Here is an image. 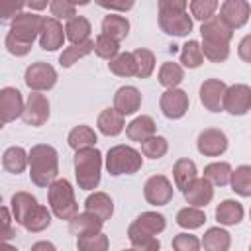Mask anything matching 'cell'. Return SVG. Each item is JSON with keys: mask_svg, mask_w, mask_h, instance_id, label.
<instances>
[{"mask_svg": "<svg viewBox=\"0 0 251 251\" xmlns=\"http://www.w3.org/2000/svg\"><path fill=\"white\" fill-rule=\"evenodd\" d=\"M251 16V4L247 0H226L220 4V18L231 29L243 27Z\"/></svg>", "mask_w": 251, "mask_h": 251, "instance_id": "8fae6325", "label": "cell"}, {"mask_svg": "<svg viewBox=\"0 0 251 251\" xmlns=\"http://www.w3.org/2000/svg\"><path fill=\"white\" fill-rule=\"evenodd\" d=\"M169 151V141L163 135H153L141 143V153L149 159H161Z\"/></svg>", "mask_w": 251, "mask_h": 251, "instance_id": "ee69618b", "label": "cell"}, {"mask_svg": "<svg viewBox=\"0 0 251 251\" xmlns=\"http://www.w3.org/2000/svg\"><path fill=\"white\" fill-rule=\"evenodd\" d=\"M22 226H24L27 231H31V233L43 231L45 227L51 226V212H49L45 206L37 204V206H33V210L27 214V218L24 220Z\"/></svg>", "mask_w": 251, "mask_h": 251, "instance_id": "e575fe53", "label": "cell"}, {"mask_svg": "<svg viewBox=\"0 0 251 251\" xmlns=\"http://www.w3.org/2000/svg\"><path fill=\"white\" fill-rule=\"evenodd\" d=\"M4 45H6V49H8V53H12V55H16V57H24V55H27L29 51H31V45H25V43H20V41H16L10 33L6 35V39H4Z\"/></svg>", "mask_w": 251, "mask_h": 251, "instance_id": "681fc988", "label": "cell"}, {"mask_svg": "<svg viewBox=\"0 0 251 251\" xmlns=\"http://www.w3.org/2000/svg\"><path fill=\"white\" fill-rule=\"evenodd\" d=\"M173 192H175V188H173L171 180L165 175H153V176H149L147 182H145V186H143V196L153 206H165V204H169L171 198H173Z\"/></svg>", "mask_w": 251, "mask_h": 251, "instance_id": "9c48e42d", "label": "cell"}, {"mask_svg": "<svg viewBox=\"0 0 251 251\" xmlns=\"http://www.w3.org/2000/svg\"><path fill=\"white\" fill-rule=\"evenodd\" d=\"M47 198H49L51 212L59 220L71 222L78 214V204H76V198H75V188H73V184L67 178H57L49 186Z\"/></svg>", "mask_w": 251, "mask_h": 251, "instance_id": "277c9868", "label": "cell"}, {"mask_svg": "<svg viewBox=\"0 0 251 251\" xmlns=\"http://www.w3.org/2000/svg\"><path fill=\"white\" fill-rule=\"evenodd\" d=\"M12 218L10 216V210L6 206H2V224H4V229H2V239L4 241H10L14 237V229H12Z\"/></svg>", "mask_w": 251, "mask_h": 251, "instance_id": "816d5d0a", "label": "cell"}, {"mask_svg": "<svg viewBox=\"0 0 251 251\" xmlns=\"http://www.w3.org/2000/svg\"><path fill=\"white\" fill-rule=\"evenodd\" d=\"M49 12H51V18L55 20L71 22L73 18H76V4L71 0H53L49 2Z\"/></svg>", "mask_w": 251, "mask_h": 251, "instance_id": "bcb514c9", "label": "cell"}, {"mask_svg": "<svg viewBox=\"0 0 251 251\" xmlns=\"http://www.w3.org/2000/svg\"><path fill=\"white\" fill-rule=\"evenodd\" d=\"M169 51H171V53H176V51H178V45H175V43L169 45Z\"/></svg>", "mask_w": 251, "mask_h": 251, "instance_id": "91938a15", "label": "cell"}, {"mask_svg": "<svg viewBox=\"0 0 251 251\" xmlns=\"http://www.w3.org/2000/svg\"><path fill=\"white\" fill-rule=\"evenodd\" d=\"M25 110L22 92L14 86H4L0 90V120L2 124H10L16 118H22Z\"/></svg>", "mask_w": 251, "mask_h": 251, "instance_id": "30bf717a", "label": "cell"}, {"mask_svg": "<svg viewBox=\"0 0 251 251\" xmlns=\"http://www.w3.org/2000/svg\"><path fill=\"white\" fill-rule=\"evenodd\" d=\"M231 165L226 161H216L204 167V178H208L214 186H226L231 180Z\"/></svg>", "mask_w": 251, "mask_h": 251, "instance_id": "1f68e13d", "label": "cell"}, {"mask_svg": "<svg viewBox=\"0 0 251 251\" xmlns=\"http://www.w3.org/2000/svg\"><path fill=\"white\" fill-rule=\"evenodd\" d=\"M184 78V71L178 63H163L161 69H159V82L171 90V88H176Z\"/></svg>", "mask_w": 251, "mask_h": 251, "instance_id": "f35d334b", "label": "cell"}, {"mask_svg": "<svg viewBox=\"0 0 251 251\" xmlns=\"http://www.w3.org/2000/svg\"><path fill=\"white\" fill-rule=\"evenodd\" d=\"M204 222H206V214L194 206H186V208L178 210V214H176V224L184 229H196V227L204 226Z\"/></svg>", "mask_w": 251, "mask_h": 251, "instance_id": "60d3db41", "label": "cell"}, {"mask_svg": "<svg viewBox=\"0 0 251 251\" xmlns=\"http://www.w3.org/2000/svg\"><path fill=\"white\" fill-rule=\"evenodd\" d=\"M108 69H110V73H114V75H118V76H135L137 67H135V57H133V53H129V51L120 53L118 57H114V59L108 63Z\"/></svg>", "mask_w": 251, "mask_h": 251, "instance_id": "8d00e7d4", "label": "cell"}, {"mask_svg": "<svg viewBox=\"0 0 251 251\" xmlns=\"http://www.w3.org/2000/svg\"><path fill=\"white\" fill-rule=\"evenodd\" d=\"M216 220L222 226H237L243 220V206L237 200H224L216 208Z\"/></svg>", "mask_w": 251, "mask_h": 251, "instance_id": "4316f807", "label": "cell"}, {"mask_svg": "<svg viewBox=\"0 0 251 251\" xmlns=\"http://www.w3.org/2000/svg\"><path fill=\"white\" fill-rule=\"evenodd\" d=\"M2 167L12 175L24 173L25 167H29V153H25V149L20 145L8 147L2 155Z\"/></svg>", "mask_w": 251, "mask_h": 251, "instance_id": "cb8c5ba5", "label": "cell"}, {"mask_svg": "<svg viewBox=\"0 0 251 251\" xmlns=\"http://www.w3.org/2000/svg\"><path fill=\"white\" fill-rule=\"evenodd\" d=\"M182 194H184V200H186L190 206H194V208H204V206H208V204L212 202V198H214V184H212L208 178L198 176Z\"/></svg>", "mask_w": 251, "mask_h": 251, "instance_id": "ac0fdd59", "label": "cell"}, {"mask_svg": "<svg viewBox=\"0 0 251 251\" xmlns=\"http://www.w3.org/2000/svg\"><path fill=\"white\" fill-rule=\"evenodd\" d=\"M196 147L204 157H220L227 149V137L218 127H208L200 131L196 139Z\"/></svg>", "mask_w": 251, "mask_h": 251, "instance_id": "5bb4252c", "label": "cell"}, {"mask_svg": "<svg viewBox=\"0 0 251 251\" xmlns=\"http://www.w3.org/2000/svg\"><path fill=\"white\" fill-rule=\"evenodd\" d=\"M202 241L192 233H178L173 237V249L175 251H200Z\"/></svg>", "mask_w": 251, "mask_h": 251, "instance_id": "7dc6e473", "label": "cell"}, {"mask_svg": "<svg viewBox=\"0 0 251 251\" xmlns=\"http://www.w3.org/2000/svg\"><path fill=\"white\" fill-rule=\"evenodd\" d=\"M249 218H251V210H249Z\"/></svg>", "mask_w": 251, "mask_h": 251, "instance_id": "6125c7cd", "label": "cell"}, {"mask_svg": "<svg viewBox=\"0 0 251 251\" xmlns=\"http://www.w3.org/2000/svg\"><path fill=\"white\" fill-rule=\"evenodd\" d=\"M59 175V153L53 145L37 143L29 149V178L35 186H51Z\"/></svg>", "mask_w": 251, "mask_h": 251, "instance_id": "6da1fadb", "label": "cell"}, {"mask_svg": "<svg viewBox=\"0 0 251 251\" xmlns=\"http://www.w3.org/2000/svg\"><path fill=\"white\" fill-rule=\"evenodd\" d=\"M104 222L98 220L94 214L90 212H80L76 214L71 222H69V229L71 233H75L76 237H86V235H96L102 231Z\"/></svg>", "mask_w": 251, "mask_h": 251, "instance_id": "ffe728a7", "label": "cell"}, {"mask_svg": "<svg viewBox=\"0 0 251 251\" xmlns=\"http://www.w3.org/2000/svg\"><path fill=\"white\" fill-rule=\"evenodd\" d=\"M25 6L29 10H43V8H47V2H27Z\"/></svg>", "mask_w": 251, "mask_h": 251, "instance_id": "6f0895ef", "label": "cell"}, {"mask_svg": "<svg viewBox=\"0 0 251 251\" xmlns=\"http://www.w3.org/2000/svg\"><path fill=\"white\" fill-rule=\"evenodd\" d=\"M65 39H67V33H65L63 24L59 20H55V18H45L43 27H41V33H39V45H41V49L55 51V49L63 47Z\"/></svg>", "mask_w": 251, "mask_h": 251, "instance_id": "e0dca14e", "label": "cell"}, {"mask_svg": "<svg viewBox=\"0 0 251 251\" xmlns=\"http://www.w3.org/2000/svg\"><path fill=\"white\" fill-rule=\"evenodd\" d=\"M98 4H100L102 8H108V10H122V12L133 8V2H131V0H127V2H98Z\"/></svg>", "mask_w": 251, "mask_h": 251, "instance_id": "11a10c76", "label": "cell"}, {"mask_svg": "<svg viewBox=\"0 0 251 251\" xmlns=\"http://www.w3.org/2000/svg\"><path fill=\"white\" fill-rule=\"evenodd\" d=\"M92 51H94V41H92V39H88V41H84V43L69 45V47L63 49V53H61V57H59V63H61V67L69 69V67H73L78 59L90 55Z\"/></svg>", "mask_w": 251, "mask_h": 251, "instance_id": "836d02e7", "label": "cell"}, {"mask_svg": "<svg viewBox=\"0 0 251 251\" xmlns=\"http://www.w3.org/2000/svg\"><path fill=\"white\" fill-rule=\"evenodd\" d=\"M24 8V2H10V4H4L2 6V10H0V16H2V22H6V20H14L18 14H22L20 10Z\"/></svg>", "mask_w": 251, "mask_h": 251, "instance_id": "f907efd6", "label": "cell"}, {"mask_svg": "<svg viewBox=\"0 0 251 251\" xmlns=\"http://www.w3.org/2000/svg\"><path fill=\"white\" fill-rule=\"evenodd\" d=\"M141 106V92L135 86H122L114 94V108L122 116L135 114Z\"/></svg>", "mask_w": 251, "mask_h": 251, "instance_id": "d6986e66", "label": "cell"}, {"mask_svg": "<svg viewBox=\"0 0 251 251\" xmlns=\"http://www.w3.org/2000/svg\"><path fill=\"white\" fill-rule=\"evenodd\" d=\"M90 31H92V25L84 16H76L71 22H67V25H65V33H67V39L71 41V45L88 41Z\"/></svg>", "mask_w": 251, "mask_h": 251, "instance_id": "f546056e", "label": "cell"}, {"mask_svg": "<svg viewBox=\"0 0 251 251\" xmlns=\"http://www.w3.org/2000/svg\"><path fill=\"white\" fill-rule=\"evenodd\" d=\"M229 245H231V235L222 227H210L202 237L204 251H227Z\"/></svg>", "mask_w": 251, "mask_h": 251, "instance_id": "4dcf8cb0", "label": "cell"}, {"mask_svg": "<svg viewBox=\"0 0 251 251\" xmlns=\"http://www.w3.org/2000/svg\"><path fill=\"white\" fill-rule=\"evenodd\" d=\"M141 165H143L141 153L129 145H114L106 153V169L112 176L133 175L141 169Z\"/></svg>", "mask_w": 251, "mask_h": 251, "instance_id": "5b68a950", "label": "cell"}, {"mask_svg": "<svg viewBox=\"0 0 251 251\" xmlns=\"http://www.w3.org/2000/svg\"><path fill=\"white\" fill-rule=\"evenodd\" d=\"M224 110L231 116H243L251 110V86L247 84H231L224 96Z\"/></svg>", "mask_w": 251, "mask_h": 251, "instance_id": "ba28073f", "label": "cell"}, {"mask_svg": "<svg viewBox=\"0 0 251 251\" xmlns=\"http://www.w3.org/2000/svg\"><path fill=\"white\" fill-rule=\"evenodd\" d=\"M98 141L96 137V131L90 127V126H76L69 131V137H67V143L71 149L75 151H82V149H90L94 147Z\"/></svg>", "mask_w": 251, "mask_h": 251, "instance_id": "484cf974", "label": "cell"}, {"mask_svg": "<svg viewBox=\"0 0 251 251\" xmlns=\"http://www.w3.org/2000/svg\"><path fill=\"white\" fill-rule=\"evenodd\" d=\"M96 126H98L100 133H104L108 137H116L124 131L126 122H124V116L116 108H106V110L100 112V116L96 120Z\"/></svg>", "mask_w": 251, "mask_h": 251, "instance_id": "7402d4cb", "label": "cell"}, {"mask_svg": "<svg viewBox=\"0 0 251 251\" xmlns=\"http://www.w3.org/2000/svg\"><path fill=\"white\" fill-rule=\"evenodd\" d=\"M231 190L243 198L251 196V165H239L231 173Z\"/></svg>", "mask_w": 251, "mask_h": 251, "instance_id": "d590c367", "label": "cell"}, {"mask_svg": "<svg viewBox=\"0 0 251 251\" xmlns=\"http://www.w3.org/2000/svg\"><path fill=\"white\" fill-rule=\"evenodd\" d=\"M43 22H45V18L39 16V14H35V12H22V14H18L12 20L8 33L16 41H20V43L33 45V39L39 37V33H41Z\"/></svg>", "mask_w": 251, "mask_h": 251, "instance_id": "8992f818", "label": "cell"}, {"mask_svg": "<svg viewBox=\"0 0 251 251\" xmlns=\"http://www.w3.org/2000/svg\"><path fill=\"white\" fill-rule=\"evenodd\" d=\"M202 53L212 63H224L229 57V45H216V43H202Z\"/></svg>", "mask_w": 251, "mask_h": 251, "instance_id": "c3c4849f", "label": "cell"}, {"mask_svg": "<svg viewBox=\"0 0 251 251\" xmlns=\"http://www.w3.org/2000/svg\"><path fill=\"white\" fill-rule=\"evenodd\" d=\"M33 206H37L35 196H33V194H29V192H24V190L16 192V194L12 196V200H10L12 216H14V220H16L20 226L24 224V220L27 218V214L33 210Z\"/></svg>", "mask_w": 251, "mask_h": 251, "instance_id": "83f0119b", "label": "cell"}, {"mask_svg": "<svg viewBox=\"0 0 251 251\" xmlns=\"http://www.w3.org/2000/svg\"><path fill=\"white\" fill-rule=\"evenodd\" d=\"M31 251H57L51 241H35L31 245Z\"/></svg>", "mask_w": 251, "mask_h": 251, "instance_id": "9f6ffc18", "label": "cell"}, {"mask_svg": "<svg viewBox=\"0 0 251 251\" xmlns=\"http://www.w3.org/2000/svg\"><path fill=\"white\" fill-rule=\"evenodd\" d=\"M184 0H159V27L175 37H184L192 31V18L186 12Z\"/></svg>", "mask_w": 251, "mask_h": 251, "instance_id": "7a4b0ae2", "label": "cell"}, {"mask_svg": "<svg viewBox=\"0 0 251 251\" xmlns=\"http://www.w3.org/2000/svg\"><path fill=\"white\" fill-rule=\"evenodd\" d=\"M173 178H175L176 188L184 192V190L198 178V171H196L194 161H190V159H186V157L178 159V161L175 163V167H173Z\"/></svg>", "mask_w": 251, "mask_h": 251, "instance_id": "d4e9b609", "label": "cell"}, {"mask_svg": "<svg viewBox=\"0 0 251 251\" xmlns=\"http://www.w3.org/2000/svg\"><path fill=\"white\" fill-rule=\"evenodd\" d=\"M237 55H239L245 63H249V65H251V33H249V35H245V37L239 41Z\"/></svg>", "mask_w": 251, "mask_h": 251, "instance_id": "db71d44e", "label": "cell"}, {"mask_svg": "<svg viewBox=\"0 0 251 251\" xmlns=\"http://www.w3.org/2000/svg\"><path fill=\"white\" fill-rule=\"evenodd\" d=\"M0 251H18V249H16L14 245H10L8 241H4V245H2V249H0Z\"/></svg>", "mask_w": 251, "mask_h": 251, "instance_id": "680465c9", "label": "cell"}, {"mask_svg": "<svg viewBox=\"0 0 251 251\" xmlns=\"http://www.w3.org/2000/svg\"><path fill=\"white\" fill-rule=\"evenodd\" d=\"M202 43H216V45H229L233 37V29L224 24L220 16H214L212 20L204 22L200 27Z\"/></svg>", "mask_w": 251, "mask_h": 251, "instance_id": "2e32d148", "label": "cell"}, {"mask_svg": "<svg viewBox=\"0 0 251 251\" xmlns=\"http://www.w3.org/2000/svg\"><path fill=\"white\" fill-rule=\"evenodd\" d=\"M131 249L133 251H159L161 249V241L157 237H149V239H143L139 243H133Z\"/></svg>", "mask_w": 251, "mask_h": 251, "instance_id": "f5cc1de1", "label": "cell"}, {"mask_svg": "<svg viewBox=\"0 0 251 251\" xmlns=\"http://www.w3.org/2000/svg\"><path fill=\"white\" fill-rule=\"evenodd\" d=\"M24 122L31 127H39L49 120V100L41 92H31L25 100V110H24Z\"/></svg>", "mask_w": 251, "mask_h": 251, "instance_id": "4fadbf2b", "label": "cell"}, {"mask_svg": "<svg viewBox=\"0 0 251 251\" xmlns=\"http://www.w3.org/2000/svg\"><path fill=\"white\" fill-rule=\"evenodd\" d=\"M102 33L110 35L116 41L126 39L127 33H129V22H127V18L118 16V14L104 16V20H102Z\"/></svg>", "mask_w": 251, "mask_h": 251, "instance_id": "f1b7e54d", "label": "cell"}, {"mask_svg": "<svg viewBox=\"0 0 251 251\" xmlns=\"http://www.w3.org/2000/svg\"><path fill=\"white\" fill-rule=\"evenodd\" d=\"M24 80L27 84L29 90L33 92H43V90H51L57 82V71L45 63V61H37V63H31L27 69H25V75H24Z\"/></svg>", "mask_w": 251, "mask_h": 251, "instance_id": "52a82bcc", "label": "cell"}, {"mask_svg": "<svg viewBox=\"0 0 251 251\" xmlns=\"http://www.w3.org/2000/svg\"><path fill=\"white\" fill-rule=\"evenodd\" d=\"M188 8H190L192 18H196L204 24L216 16V10L220 8V4H218V0H192L188 4Z\"/></svg>", "mask_w": 251, "mask_h": 251, "instance_id": "7bdbcfd3", "label": "cell"}, {"mask_svg": "<svg viewBox=\"0 0 251 251\" xmlns=\"http://www.w3.org/2000/svg\"><path fill=\"white\" fill-rule=\"evenodd\" d=\"M100 173H102V153L96 147L75 153V176L78 188L82 190L96 188L100 184Z\"/></svg>", "mask_w": 251, "mask_h": 251, "instance_id": "3957f363", "label": "cell"}, {"mask_svg": "<svg viewBox=\"0 0 251 251\" xmlns=\"http://www.w3.org/2000/svg\"><path fill=\"white\" fill-rule=\"evenodd\" d=\"M226 82L220 78H208L200 86V102L210 112H222L224 110V96H226Z\"/></svg>", "mask_w": 251, "mask_h": 251, "instance_id": "9a60e30c", "label": "cell"}, {"mask_svg": "<svg viewBox=\"0 0 251 251\" xmlns=\"http://www.w3.org/2000/svg\"><path fill=\"white\" fill-rule=\"evenodd\" d=\"M180 63L186 69H198L204 63V53H202V45L194 39L186 41L180 49Z\"/></svg>", "mask_w": 251, "mask_h": 251, "instance_id": "74e56055", "label": "cell"}, {"mask_svg": "<svg viewBox=\"0 0 251 251\" xmlns=\"http://www.w3.org/2000/svg\"><path fill=\"white\" fill-rule=\"evenodd\" d=\"M249 251H251V247H249Z\"/></svg>", "mask_w": 251, "mask_h": 251, "instance_id": "be15d7a7", "label": "cell"}, {"mask_svg": "<svg viewBox=\"0 0 251 251\" xmlns=\"http://www.w3.org/2000/svg\"><path fill=\"white\" fill-rule=\"evenodd\" d=\"M133 57H135V76L137 78H147L151 76V73L155 71V53L151 49H145V47H139L135 51H131Z\"/></svg>", "mask_w": 251, "mask_h": 251, "instance_id": "ab89813d", "label": "cell"}, {"mask_svg": "<svg viewBox=\"0 0 251 251\" xmlns=\"http://www.w3.org/2000/svg\"><path fill=\"white\" fill-rule=\"evenodd\" d=\"M94 53H96L100 59L112 61L114 57L120 55V41L112 39V37L106 35V33H100V35L94 39Z\"/></svg>", "mask_w": 251, "mask_h": 251, "instance_id": "b9f144b4", "label": "cell"}, {"mask_svg": "<svg viewBox=\"0 0 251 251\" xmlns=\"http://www.w3.org/2000/svg\"><path fill=\"white\" fill-rule=\"evenodd\" d=\"M188 94L180 88H171V90H165L161 94V100H159V106H161V112L165 118L169 120H178L182 118L186 112H188Z\"/></svg>", "mask_w": 251, "mask_h": 251, "instance_id": "7c38bea8", "label": "cell"}, {"mask_svg": "<svg viewBox=\"0 0 251 251\" xmlns=\"http://www.w3.org/2000/svg\"><path fill=\"white\" fill-rule=\"evenodd\" d=\"M110 239L106 233H96V235H86L76 239V249L78 251H108Z\"/></svg>", "mask_w": 251, "mask_h": 251, "instance_id": "f6af8a7d", "label": "cell"}, {"mask_svg": "<svg viewBox=\"0 0 251 251\" xmlns=\"http://www.w3.org/2000/svg\"><path fill=\"white\" fill-rule=\"evenodd\" d=\"M84 208H86V212L94 214L102 222L110 220L112 214H114V202H112V198L106 192H92L84 200Z\"/></svg>", "mask_w": 251, "mask_h": 251, "instance_id": "603a6c76", "label": "cell"}, {"mask_svg": "<svg viewBox=\"0 0 251 251\" xmlns=\"http://www.w3.org/2000/svg\"><path fill=\"white\" fill-rule=\"evenodd\" d=\"M124 251H133V249H124Z\"/></svg>", "mask_w": 251, "mask_h": 251, "instance_id": "94428289", "label": "cell"}, {"mask_svg": "<svg viewBox=\"0 0 251 251\" xmlns=\"http://www.w3.org/2000/svg\"><path fill=\"white\" fill-rule=\"evenodd\" d=\"M157 124L151 116H137L135 120H131L126 127V135L131 139V141H137V143H143L147 141L149 137L157 135Z\"/></svg>", "mask_w": 251, "mask_h": 251, "instance_id": "44dd1931", "label": "cell"}, {"mask_svg": "<svg viewBox=\"0 0 251 251\" xmlns=\"http://www.w3.org/2000/svg\"><path fill=\"white\" fill-rule=\"evenodd\" d=\"M141 231L149 233V235H159L165 227H167V222H165V216L163 214H157V212H141L135 222H133Z\"/></svg>", "mask_w": 251, "mask_h": 251, "instance_id": "d6a6232c", "label": "cell"}]
</instances>
